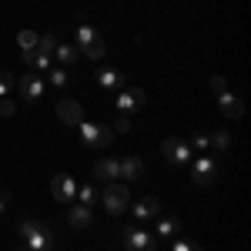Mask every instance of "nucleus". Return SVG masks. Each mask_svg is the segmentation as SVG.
<instances>
[{
    "label": "nucleus",
    "instance_id": "nucleus-1",
    "mask_svg": "<svg viewBox=\"0 0 251 251\" xmlns=\"http://www.w3.org/2000/svg\"><path fill=\"white\" fill-rule=\"evenodd\" d=\"M17 234L24 238V245L30 251H50L54 248V228L37 221V218H24L17 225Z\"/></svg>",
    "mask_w": 251,
    "mask_h": 251
},
{
    "label": "nucleus",
    "instance_id": "nucleus-2",
    "mask_svg": "<svg viewBox=\"0 0 251 251\" xmlns=\"http://www.w3.org/2000/svg\"><path fill=\"white\" fill-rule=\"evenodd\" d=\"M100 204H104V211H107V214H124V211H127V204H131V191H127V184H121V181H107L104 191H100Z\"/></svg>",
    "mask_w": 251,
    "mask_h": 251
},
{
    "label": "nucleus",
    "instance_id": "nucleus-3",
    "mask_svg": "<svg viewBox=\"0 0 251 251\" xmlns=\"http://www.w3.org/2000/svg\"><path fill=\"white\" fill-rule=\"evenodd\" d=\"M77 131H80V144H84L87 151H94V148H107V144L114 141V131H111L107 124H87V121H80Z\"/></svg>",
    "mask_w": 251,
    "mask_h": 251
},
{
    "label": "nucleus",
    "instance_id": "nucleus-4",
    "mask_svg": "<svg viewBox=\"0 0 251 251\" xmlns=\"http://www.w3.org/2000/svg\"><path fill=\"white\" fill-rule=\"evenodd\" d=\"M191 181L194 184H201V188H208L218 181V161L211 154H201L198 161H191Z\"/></svg>",
    "mask_w": 251,
    "mask_h": 251
},
{
    "label": "nucleus",
    "instance_id": "nucleus-5",
    "mask_svg": "<svg viewBox=\"0 0 251 251\" xmlns=\"http://www.w3.org/2000/svg\"><path fill=\"white\" fill-rule=\"evenodd\" d=\"M121 238H124V251H157V241L141 228H124Z\"/></svg>",
    "mask_w": 251,
    "mask_h": 251
},
{
    "label": "nucleus",
    "instance_id": "nucleus-6",
    "mask_svg": "<svg viewBox=\"0 0 251 251\" xmlns=\"http://www.w3.org/2000/svg\"><path fill=\"white\" fill-rule=\"evenodd\" d=\"M50 194H54V201H60V204H74V198H77V181H74L71 174H57V177L50 181Z\"/></svg>",
    "mask_w": 251,
    "mask_h": 251
},
{
    "label": "nucleus",
    "instance_id": "nucleus-7",
    "mask_svg": "<svg viewBox=\"0 0 251 251\" xmlns=\"http://www.w3.org/2000/svg\"><path fill=\"white\" fill-rule=\"evenodd\" d=\"M17 91L27 104H37L40 97H44V77H40L37 71H30V74H24V77L17 80Z\"/></svg>",
    "mask_w": 251,
    "mask_h": 251
},
{
    "label": "nucleus",
    "instance_id": "nucleus-8",
    "mask_svg": "<svg viewBox=\"0 0 251 251\" xmlns=\"http://www.w3.org/2000/svg\"><path fill=\"white\" fill-rule=\"evenodd\" d=\"M161 154L168 157L171 164H188L194 151L188 148V141H181V137H168V141L161 144Z\"/></svg>",
    "mask_w": 251,
    "mask_h": 251
},
{
    "label": "nucleus",
    "instance_id": "nucleus-9",
    "mask_svg": "<svg viewBox=\"0 0 251 251\" xmlns=\"http://www.w3.org/2000/svg\"><path fill=\"white\" fill-rule=\"evenodd\" d=\"M114 104H117V111H121V114H131V111H141V107L148 104V94H144L141 87H127V91H121V94H117Z\"/></svg>",
    "mask_w": 251,
    "mask_h": 251
},
{
    "label": "nucleus",
    "instance_id": "nucleus-10",
    "mask_svg": "<svg viewBox=\"0 0 251 251\" xmlns=\"http://www.w3.org/2000/svg\"><path fill=\"white\" fill-rule=\"evenodd\" d=\"M57 117H60V124L77 127L80 121H84V107H80L77 100H71V97H60L57 100Z\"/></svg>",
    "mask_w": 251,
    "mask_h": 251
},
{
    "label": "nucleus",
    "instance_id": "nucleus-11",
    "mask_svg": "<svg viewBox=\"0 0 251 251\" xmlns=\"http://www.w3.org/2000/svg\"><path fill=\"white\" fill-rule=\"evenodd\" d=\"M91 221H94V211H91V208H84V204H71V208H67V225H71V228L87 231Z\"/></svg>",
    "mask_w": 251,
    "mask_h": 251
},
{
    "label": "nucleus",
    "instance_id": "nucleus-12",
    "mask_svg": "<svg viewBox=\"0 0 251 251\" xmlns=\"http://www.w3.org/2000/svg\"><path fill=\"white\" fill-rule=\"evenodd\" d=\"M218 107H221V114L238 121V117L245 114V104H241V97H234L231 91H225V94H218Z\"/></svg>",
    "mask_w": 251,
    "mask_h": 251
},
{
    "label": "nucleus",
    "instance_id": "nucleus-13",
    "mask_svg": "<svg viewBox=\"0 0 251 251\" xmlns=\"http://www.w3.org/2000/svg\"><path fill=\"white\" fill-rule=\"evenodd\" d=\"M141 174H144V161H141L137 154L117 161V177H124V181H137Z\"/></svg>",
    "mask_w": 251,
    "mask_h": 251
},
{
    "label": "nucleus",
    "instance_id": "nucleus-14",
    "mask_svg": "<svg viewBox=\"0 0 251 251\" xmlns=\"http://www.w3.org/2000/svg\"><path fill=\"white\" fill-rule=\"evenodd\" d=\"M161 214V201H157L154 194H148V198H141L134 204V218L137 221H148V218H157Z\"/></svg>",
    "mask_w": 251,
    "mask_h": 251
},
{
    "label": "nucleus",
    "instance_id": "nucleus-15",
    "mask_svg": "<svg viewBox=\"0 0 251 251\" xmlns=\"http://www.w3.org/2000/svg\"><path fill=\"white\" fill-rule=\"evenodd\" d=\"M94 177L97 181H121V177H117V161L114 157H100L94 164Z\"/></svg>",
    "mask_w": 251,
    "mask_h": 251
},
{
    "label": "nucleus",
    "instance_id": "nucleus-16",
    "mask_svg": "<svg viewBox=\"0 0 251 251\" xmlns=\"http://www.w3.org/2000/svg\"><path fill=\"white\" fill-rule=\"evenodd\" d=\"M54 57L60 60V67H67V64H74V60L80 57V47H77V44H57Z\"/></svg>",
    "mask_w": 251,
    "mask_h": 251
},
{
    "label": "nucleus",
    "instance_id": "nucleus-17",
    "mask_svg": "<svg viewBox=\"0 0 251 251\" xmlns=\"http://www.w3.org/2000/svg\"><path fill=\"white\" fill-rule=\"evenodd\" d=\"M94 37H97V30L91 27V20L80 14V17H77V40H74V44H77V47H84V44H91Z\"/></svg>",
    "mask_w": 251,
    "mask_h": 251
},
{
    "label": "nucleus",
    "instance_id": "nucleus-18",
    "mask_svg": "<svg viewBox=\"0 0 251 251\" xmlns=\"http://www.w3.org/2000/svg\"><path fill=\"white\" fill-rule=\"evenodd\" d=\"M97 84H100L104 91H114V87H121V74H117L114 67H100V71H97Z\"/></svg>",
    "mask_w": 251,
    "mask_h": 251
},
{
    "label": "nucleus",
    "instance_id": "nucleus-19",
    "mask_svg": "<svg viewBox=\"0 0 251 251\" xmlns=\"http://www.w3.org/2000/svg\"><path fill=\"white\" fill-rule=\"evenodd\" d=\"M80 54H84V57H91V60H100L104 54H107V47H104V37L97 34L91 44H84V47H80Z\"/></svg>",
    "mask_w": 251,
    "mask_h": 251
},
{
    "label": "nucleus",
    "instance_id": "nucleus-20",
    "mask_svg": "<svg viewBox=\"0 0 251 251\" xmlns=\"http://www.w3.org/2000/svg\"><path fill=\"white\" fill-rule=\"evenodd\" d=\"M181 231V221H177V218H161V221H157V238H174V234Z\"/></svg>",
    "mask_w": 251,
    "mask_h": 251
},
{
    "label": "nucleus",
    "instance_id": "nucleus-21",
    "mask_svg": "<svg viewBox=\"0 0 251 251\" xmlns=\"http://www.w3.org/2000/svg\"><path fill=\"white\" fill-rule=\"evenodd\" d=\"M208 144H211L218 154H225V151L231 148V134H228V131H214V134L208 137Z\"/></svg>",
    "mask_w": 251,
    "mask_h": 251
},
{
    "label": "nucleus",
    "instance_id": "nucleus-22",
    "mask_svg": "<svg viewBox=\"0 0 251 251\" xmlns=\"http://www.w3.org/2000/svg\"><path fill=\"white\" fill-rule=\"evenodd\" d=\"M37 30H20L17 34V44H20V50H37Z\"/></svg>",
    "mask_w": 251,
    "mask_h": 251
},
{
    "label": "nucleus",
    "instance_id": "nucleus-23",
    "mask_svg": "<svg viewBox=\"0 0 251 251\" xmlns=\"http://www.w3.org/2000/svg\"><path fill=\"white\" fill-rule=\"evenodd\" d=\"M77 204H84V208H94V204H97V191L91 188V184L77 188Z\"/></svg>",
    "mask_w": 251,
    "mask_h": 251
},
{
    "label": "nucleus",
    "instance_id": "nucleus-24",
    "mask_svg": "<svg viewBox=\"0 0 251 251\" xmlns=\"http://www.w3.org/2000/svg\"><path fill=\"white\" fill-rule=\"evenodd\" d=\"M37 50H40V54H54V50H57V37H54L50 30L40 34V37H37Z\"/></svg>",
    "mask_w": 251,
    "mask_h": 251
},
{
    "label": "nucleus",
    "instance_id": "nucleus-25",
    "mask_svg": "<svg viewBox=\"0 0 251 251\" xmlns=\"http://www.w3.org/2000/svg\"><path fill=\"white\" fill-rule=\"evenodd\" d=\"M30 71L47 74V71H50V54H40V50H34V57H30Z\"/></svg>",
    "mask_w": 251,
    "mask_h": 251
},
{
    "label": "nucleus",
    "instance_id": "nucleus-26",
    "mask_svg": "<svg viewBox=\"0 0 251 251\" xmlns=\"http://www.w3.org/2000/svg\"><path fill=\"white\" fill-rule=\"evenodd\" d=\"M47 77H50V84H54V87H67V67H50V71H47Z\"/></svg>",
    "mask_w": 251,
    "mask_h": 251
},
{
    "label": "nucleus",
    "instance_id": "nucleus-27",
    "mask_svg": "<svg viewBox=\"0 0 251 251\" xmlns=\"http://www.w3.org/2000/svg\"><path fill=\"white\" fill-rule=\"evenodd\" d=\"M188 148H191V151H201V154H204V151L211 148V144H208V134H191Z\"/></svg>",
    "mask_w": 251,
    "mask_h": 251
},
{
    "label": "nucleus",
    "instance_id": "nucleus-28",
    "mask_svg": "<svg viewBox=\"0 0 251 251\" xmlns=\"http://www.w3.org/2000/svg\"><path fill=\"white\" fill-rule=\"evenodd\" d=\"M111 131H114V134H127V131H131V117H127V114H117V121L111 124Z\"/></svg>",
    "mask_w": 251,
    "mask_h": 251
},
{
    "label": "nucleus",
    "instance_id": "nucleus-29",
    "mask_svg": "<svg viewBox=\"0 0 251 251\" xmlns=\"http://www.w3.org/2000/svg\"><path fill=\"white\" fill-rule=\"evenodd\" d=\"M14 84H17V77L3 71V74H0V97H7V94H10V87H14Z\"/></svg>",
    "mask_w": 251,
    "mask_h": 251
},
{
    "label": "nucleus",
    "instance_id": "nucleus-30",
    "mask_svg": "<svg viewBox=\"0 0 251 251\" xmlns=\"http://www.w3.org/2000/svg\"><path fill=\"white\" fill-rule=\"evenodd\" d=\"M14 107H17V104H14V97H0V114H3V117L14 114Z\"/></svg>",
    "mask_w": 251,
    "mask_h": 251
},
{
    "label": "nucleus",
    "instance_id": "nucleus-31",
    "mask_svg": "<svg viewBox=\"0 0 251 251\" xmlns=\"http://www.w3.org/2000/svg\"><path fill=\"white\" fill-rule=\"evenodd\" d=\"M208 87H211L214 94H225V91H228V84H225V77H211V80H208Z\"/></svg>",
    "mask_w": 251,
    "mask_h": 251
},
{
    "label": "nucleus",
    "instance_id": "nucleus-32",
    "mask_svg": "<svg viewBox=\"0 0 251 251\" xmlns=\"http://www.w3.org/2000/svg\"><path fill=\"white\" fill-rule=\"evenodd\" d=\"M171 251H201V248H198L194 241H174V248H171Z\"/></svg>",
    "mask_w": 251,
    "mask_h": 251
},
{
    "label": "nucleus",
    "instance_id": "nucleus-33",
    "mask_svg": "<svg viewBox=\"0 0 251 251\" xmlns=\"http://www.w3.org/2000/svg\"><path fill=\"white\" fill-rule=\"evenodd\" d=\"M7 204H10V191H0V214L7 211Z\"/></svg>",
    "mask_w": 251,
    "mask_h": 251
},
{
    "label": "nucleus",
    "instance_id": "nucleus-34",
    "mask_svg": "<svg viewBox=\"0 0 251 251\" xmlns=\"http://www.w3.org/2000/svg\"><path fill=\"white\" fill-rule=\"evenodd\" d=\"M17 251H30V248H27V245H20V248H17Z\"/></svg>",
    "mask_w": 251,
    "mask_h": 251
}]
</instances>
